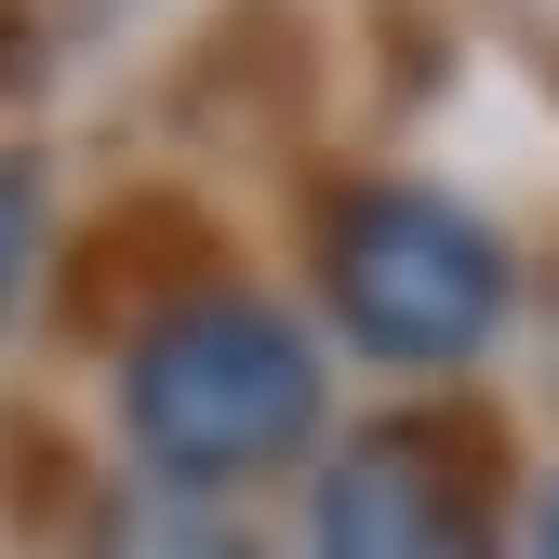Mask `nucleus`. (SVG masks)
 Here are the masks:
<instances>
[{
	"label": "nucleus",
	"instance_id": "obj_2",
	"mask_svg": "<svg viewBox=\"0 0 559 559\" xmlns=\"http://www.w3.org/2000/svg\"><path fill=\"white\" fill-rule=\"evenodd\" d=\"M333 320L360 333L373 360L453 373L507 320V253L479 240L440 187H360L333 214Z\"/></svg>",
	"mask_w": 559,
	"mask_h": 559
},
{
	"label": "nucleus",
	"instance_id": "obj_5",
	"mask_svg": "<svg viewBox=\"0 0 559 559\" xmlns=\"http://www.w3.org/2000/svg\"><path fill=\"white\" fill-rule=\"evenodd\" d=\"M546 559H559V493H546Z\"/></svg>",
	"mask_w": 559,
	"mask_h": 559
},
{
	"label": "nucleus",
	"instance_id": "obj_4",
	"mask_svg": "<svg viewBox=\"0 0 559 559\" xmlns=\"http://www.w3.org/2000/svg\"><path fill=\"white\" fill-rule=\"evenodd\" d=\"M27 227H40V187H27V160H0V307H14V266H27Z\"/></svg>",
	"mask_w": 559,
	"mask_h": 559
},
{
	"label": "nucleus",
	"instance_id": "obj_1",
	"mask_svg": "<svg viewBox=\"0 0 559 559\" xmlns=\"http://www.w3.org/2000/svg\"><path fill=\"white\" fill-rule=\"evenodd\" d=\"M120 413H133V453L174 466V479H253L280 453H307L320 427V360H307V333L253 307V294H200L174 307L160 333H133V360H120Z\"/></svg>",
	"mask_w": 559,
	"mask_h": 559
},
{
	"label": "nucleus",
	"instance_id": "obj_3",
	"mask_svg": "<svg viewBox=\"0 0 559 559\" xmlns=\"http://www.w3.org/2000/svg\"><path fill=\"white\" fill-rule=\"evenodd\" d=\"M320 559H493V533L427 427H360L320 479Z\"/></svg>",
	"mask_w": 559,
	"mask_h": 559
}]
</instances>
